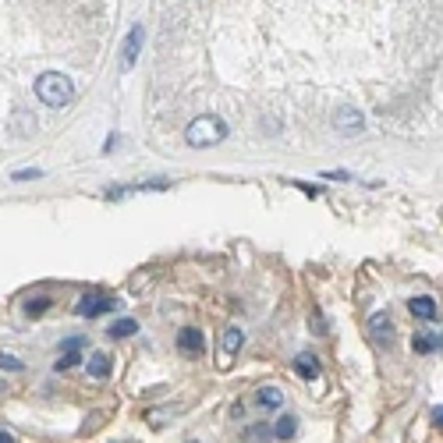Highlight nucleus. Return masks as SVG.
I'll return each instance as SVG.
<instances>
[{"label":"nucleus","mask_w":443,"mask_h":443,"mask_svg":"<svg viewBox=\"0 0 443 443\" xmlns=\"http://www.w3.org/2000/svg\"><path fill=\"white\" fill-rule=\"evenodd\" d=\"M242 341H245V337H242L238 327H227V330H224V337H220V365H227L234 354L242 351Z\"/></svg>","instance_id":"39448f33"},{"label":"nucleus","mask_w":443,"mask_h":443,"mask_svg":"<svg viewBox=\"0 0 443 443\" xmlns=\"http://www.w3.org/2000/svg\"><path fill=\"white\" fill-rule=\"evenodd\" d=\"M0 369H8V372H21V359H15V354H0Z\"/></svg>","instance_id":"f3484780"},{"label":"nucleus","mask_w":443,"mask_h":443,"mask_svg":"<svg viewBox=\"0 0 443 443\" xmlns=\"http://www.w3.org/2000/svg\"><path fill=\"white\" fill-rule=\"evenodd\" d=\"M78 359H82L78 351H64V354H61V362H57V369H71V365H78Z\"/></svg>","instance_id":"6ab92c4d"},{"label":"nucleus","mask_w":443,"mask_h":443,"mask_svg":"<svg viewBox=\"0 0 443 443\" xmlns=\"http://www.w3.org/2000/svg\"><path fill=\"white\" fill-rule=\"evenodd\" d=\"M202 347H206V341H202V330H195V327H185L181 334H177V351H181V354H192V359H199V354H202Z\"/></svg>","instance_id":"20e7f679"},{"label":"nucleus","mask_w":443,"mask_h":443,"mask_svg":"<svg viewBox=\"0 0 443 443\" xmlns=\"http://www.w3.org/2000/svg\"><path fill=\"white\" fill-rule=\"evenodd\" d=\"M294 433H298V419H294V415H280L277 426H273V436L280 443H287V440H294Z\"/></svg>","instance_id":"9b49d317"},{"label":"nucleus","mask_w":443,"mask_h":443,"mask_svg":"<svg viewBox=\"0 0 443 443\" xmlns=\"http://www.w3.org/2000/svg\"><path fill=\"white\" fill-rule=\"evenodd\" d=\"M36 96L46 107H68L75 100V82L61 71H46L36 78Z\"/></svg>","instance_id":"f257e3e1"},{"label":"nucleus","mask_w":443,"mask_h":443,"mask_svg":"<svg viewBox=\"0 0 443 443\" xmlns=\"http://www.w3.org/2000/svg\"><path fill=\"white\" fill-rule=\"evenodd\" d=\"M33 177H43V170H15V181H33Z\"/></svg>","instance_id":"aec40b11"},{"label":"nucleus","mask_w":443,"mask_h":443,"mask_svg":"<svg viewBox=\"0 0 443 443\" xmlns=\"http://www.w3.org/2000/svg\"><path fill=\"white\" fill-rule=\"evenodd\" d=\"M443 344V337H433V334H415V341H411V347H415L419 354H429Z\"/></svg>","instance_id":"ddd939ff"},{"label":"nucleus","mask_w":443,"mask_h":443,"mask_svg":"<svg viewBox=\"0 0 443 443\" xmlns=\"http://www.w3.org/2000/svg\"><path fill=\"white\" fill-rule=\"evenodd\" d=\"M0 443H15V440H11V433H4V429H0Z\"/></svg>","instance_id":"4be33fe9"},{"label":"nucleus","mask_w":443,"mask_h":443,"mask_svg":"<svg viewBox=\"0 0 443 443\" xmlns=\"http://www.w3.org/2000/svg\"><path fill=\"white\" fill-rule=\"evenodd\" d=\"M46 309H50V298H33V302L25 305V312H28V316H43Z\"/></svg>","instance_id":"dca6fc26"},{"label":"nucleus","mask_w":443,"mask_h":443,"mask_svg":"<svg viewBox=\"0 0 443 443\" xmlns=\"http://www.w3.org/2000/svg\"><path fill=\"white\" fill-rule=\"evenodd\" d=\"M270 436H273L270 426H252V429H245V443H262V440H270Z\"/></svg>","instance_id":"2eb2a0df"},{"label":"nucleus","mask_w":443,"mask_h":443,"mask_svg":"<svg viewBox=\"0 0 443 443\" xmlns=\"http://www.w3.org/2000/svg\"><path fill=\"white\" fill-rule=\"evenodd\" d=\"M85 372L93 376V379H107V376H110V354H103V351L89 354V362H85Z\"/></svg>","instance_id":"6e6552de"},{"label":"nucleus","mask_w":443,"mask_h":443,"mask_svg":"<svg viewBox=\"0 0 443 443\" xmlns=\"http://www.w3.org/2000/svg\"><path fill=\"white\" fill-rule=\"evenodd\" d=\"M135 330H138V323H135V319H117V323H114V327H110L107 334H110V337H117V341H121V337H132Z\"/></svg>","instance_id":"4468645a"},{"label":"nucleus","mask_w":443,"mask_h":443,"mask_svg":"<svg viewBox=\"0 0 443 443\" xmlns=\"http://www.w3.org/2000/svg\"><path fill=\"white\" fill-rule=\"evenodd\" d=\"M117 302L110 298V294H85V298L75 305V312L78 316H85V319H96V316H103V312H110Z\"/></svg>","instance_id":"7ed1b4c3"},{"label":"nucleus","mask_w":443,"mask_h":443,"mask_svg":"<svg viewBox=\"0 0 443 443\" xmlns=\"http://www.w3.org/2000/svg\"><path fill=\"white\" fill-rule=\"evenodd\" d=\"M408 312H411V316H419V319H436V312H440V309H436V302L429 298V294H419V298H411V302H408Z\"/></svg>","instance_id":"0eeeda50"},{"label":"nucleus","mask_w":443,"mask_h":443,"mask_svg":"<svg viewBox=\"0 0 443 443\" xmlns=\"http://www.w3.org/2000/svg\"><path fill=\"white\" fill-rule=\"evenodd\" d=\"M337 128L347 132V135H359V132H362V114L351 110V107H344V110L337 114Z\"/></svg>","instance_id":"1a4fd4ad"},{"label":"nucleus","mask_w":443,"mask_h":443,"mask_svg":"<svg viewBox=\"0 0 443 443\" xmlns=\"http://www.w3.org/2000/svg\"><path fill=\"white\" fill-rule=\"evenodd\" d=\"M142 25H132V33H128V39H125V50H121V68L125 71H132V64H135V57H138V46H142Z\"/></svg>","instance_id":"423d86ee"},{"label":"nucleus","mask_w":443,"mask_h":443,"mask_svg":"<svg viewBox=\"0 0 443 443\" xmlns=\"http://www.w3.org/2000/svg\"><path fill=\"white\" fill-rule=\"evenodd\" d=\"M185 138H188V145L206 150V145H217V142L227 138V125L220 121V117H213V114H202V117H195V121L188 125Z\"/></svg>","instance_id":"f03ea898"},{"label":"nucleus","mask_w":443,"mask_h":443,"mask_svg":"<svg viewBox=\"0 0 443 443\" xmlns=\"http://www.w3.org/2000/svg\"><path fill=\"white\" fill-rule=\"evenodd\" d=\"M82 344H85L82 337H71V341H64V351H82Z\"/></svg>","instance_id":"412c9836"},{"label":"nucleus","mask_w":443,"mask_h":443,"mask_svg":"<svg viewBox=\"0 0 443 443\" xmlns=\"http://www.w3.org/2000/svg\"><path fill=\"white\" fill-rule=\"evenodd\" d=\"M369 327H372V334L383 341V337H387V316H372V323H369Z\"/></svg>","instance_id":"a211bd4d"},{"label":"nucleus","mask_w":443,"mask_h":443,"mask_svg":"<svg viewBox=\"0 0 443 443\" xmlns=\"http://www.w3.org/2000/svg\"><path fill=\"white\" fill-rule=\"evenodd\" d=\"M294 372H298L302 379H316V376H319L316 354H298V359H294Z\"/></svg>","instance_id":"9d476101"},{"label":"nucleus","mask_w":443,"mask_h":443,"mask_svg":"<svg viewBox=\"0 0 443 443\" xmlns=\"http://www.w3.org/2000/svg\"><path fill=\"white\" fill-rule=\"evenodd\" d=\"M255 404H259V408H280V404H284V394H280L277 387H259V390H255Z\"/></svg>","instance_id":"f8f14e48"}]
</instances>
